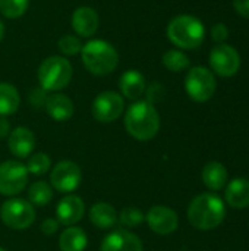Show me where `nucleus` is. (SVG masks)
Segmentation results:
<instances>
[{"mask_svg":"<svg viewBox=\"0 0 249 251\" xmlns=\"http://www.w3.org/2000/svg\"><path fill=\"white\" fill-rule=\"evenodd\" d=\"M226 216L225 201L211 193L197 196L188 207L189 224L200 231H211L222 225Z\"/></svg>","mask_w":249,"mask_h":251,"instance_id":"1","label":"nucleus"},{"mask_svg":"<svg viewBox=\"0 0 249 251\" xmlns=\"http://www.w3.org/2000/svg\"><path fill=\"white\" fill-rule=\"evenodd\" d=\"M125 128L138 141L153 140L160 129V116L154 104L147 100H136L125 113Z\"/></svg>","mask_w":249,"mask_h":251,"instance_id":"2","label":"nucleus"},{"mask_svg":"<svg viewBox=\"0 0 249 251\" xmlns=\"http://www.w3.org/2000/svg\"><path fill=\"white\" fill-rule=\"evenodd\" d=\"M81 59L87 71L97 76L112 74L119 63L116 49L104 40H91L84 44Z\"/></svg>","mask_w":249,"mask_h":251,"instance_id":"3","label":"nucleus"},{"mask_svg":"<svg viewBox=\"0 0 249 251\" xmlns=\"http://www.w3.org/2000/svg\"><path fill=\"white\" fill-rule=\"evenodd\" d=\"M205 37L204 24L192 15H179L167 25V38L179 49L192 50L203 44Z\"/></svg>","mask_w":249,"mask_h":251,"instance_id":"4","label":"nucleus"},{"mask_svg":"<svg viewBox=\"0 0 249 251\" xmlns=\"http://www.w3.org/2000/svg\"><path fill=\"white\" fill-rule=\"evenodd\" d=\"M72 65L66 57L50 56L44 59L38 68L37 76L44 91H60L72 79Z\"/></svg>","mask_w":249,"mask_h":251,"instance_id":"5","label":"nucleus"},{"mask_svg":"<svg viewBox=\"0 0 249 251\" xmlns=\"http://www.w3.org/2000/svg\"><path fill=\"white\" fill-rule=\"evenodd\" d=\"M216 88V76L205 66H194L188 71L185 78V90L194 101H208L214 96Z\"/></svg>","mask_w":249,"mask_h":251,"instance_id":"6","label":"nucleus"},{"mask_svg":"<svg viewBox=\"0 0 249 251\" xmlns=\"http://www.w3.org/2000/svg\"><path fill=\"white\" fill-rule=\"evenodd\" d=\"M1 222L16 231H22L29 228L35 221L34 206L23 199H9L0 207Z\"/></svg>","mask_w":249,"mask_h":251,"instance_id":"7","label":"nucleus"},{"mask_svg":"<svg viewBox=\"0 0 249 251\" xmlns=\"http://www.w3.org/2000/svg\"><path fill=\"white\" fill-rule=\"evenodd\" d=\"M28 169L18 160H6L0 163V194L13 197L22 193L28 184Z\"/></svg>","mask_w":249,"mask_h":251,"instance_id":"8","label":"nucleus"},{"mask_svg":"<svg viewBox=\"0 0 249 251\" xmlns=\"http://www.w3.org/2000/svg\"><path fill=\"white\" fill-rule=\"evenodd\" d=\"M125 110V100L116 91H103L100 93L91 107V113L95 121L101 124H110L120 118Z\"/></svg>","mask_w":249,"mask_h":251,"instance_id":"9","label":"nucleus"},{"mask_svg":"<svg viewBox=\"0 0 249 251\" xmlns=\"http://www.w3.org/2000/svg\"><path fill=\"white\" fill-rule=\"evenodd\" d=\"M210 66L219 76L229 78L239 71L241 56L235 47L225 43L217 44L210 53Z\"/></svg>","mask_w":249,"mask_h":251,"instance_id":"10","label":"nucleus"},{"mask_svg":"<svg viewBox=\"0 0 249 251\" xmlns=\"http://www.w3.org/2000/svg\"><path fill=\"white\" fill-rule=\"evenodd\" d=\"M82 179V172L81 168L70 160H63L59 162L50 174V182L53 188L59 193L68 194L75 191Z\"/></svg>","mask_w":249,"mask_h":251,"instance_id":"11","label":"nucleus"},{"mask_svg":"<svg viewBox=\"0 0 249 251\" xmlns=\"http://www.w3.org/2000/svg\"><path fill=\"white\" fill-rule=\"evenodd\" d=\"M145 219H147L150 229L158 235H169L175 232L179 225L178 213L173 209L167 206H160V204L153 206L148 210Z\"/></svg>","mask_w":249,"mask_h":251,"instance_id":"12","label":"nucleus"},{"mask_svg":"<svg viewBox=\"0 0 249 251\" xmlns=\"http://www.w3.org/2000/svg\"><path fill=\"white\" fill-rule=\"evenodd\" d=\"M100 251H144V246L134 232L114 229L104 237Z\"/></svg>","mask_w":249,"mask_h":251,"instance_id":"13","label":"nucleus"},{"mask_svg":"<svg viewBox=\"0 0 249 251\" xmlns=\"http://www.w3.org/2000/svg\"><path fill=\"white\" fill-rule=\"evenodd\" d=\"M85 213V204L81 197L75 194L65 196L56 207V216L57 222L65 226H73L78 224Z\"/></svg>","mask_w":249,"mask_h":251,"instance_id":"14","label":"nucleus"},{"mask_svg":"<svg viewBox=\"0 0 249 251\" xmlns=\"http://www.w3.org/2000/svg\"><path fill=\"white\" fill-rule=\"evenodd\" d=\"M7 147L9 151L18 159L29 157L35 147V135L31 129L25 126H18L13 131H10Z\"/></svg>","mask_w":249,"mask_h":251,"instance_id":"15","label":"nucleus"},{"mask_svg":"<svg viewBox=\"0 0 249 251\" xmlns=\"http://www.w3.org/2000/svg\"><path fill=\"white\" fill-rule=\"evenodd\" d=\"M98 13L90 6H79L73 10L70 25L73 31L81 37H91L98 29Z\"/></svg>","mask_w":249,"mask_h":251,"instance_id":"16","label":"nucleus"},{"mask_svg":"<svg viewBox=\"0 0 249 251\" xmlns=\"http://www.w3.org/2000/svg\"><path fill=\"white\" fill-rule=\"evenodd\" d=\"M44 106H45V112L48 113V116L57 122L70 119L75 112L73 101L62 93H53L47 96Z\"/></svg>","mask_w":249,"mask_h":251,"instance_id":"17","label":"nucleus"},{"mask_svg":"<svg viewBox=\"0 0 249 251\" xmlns=\"http://www.w3.org/2000/svg\"><path fill=\"white\" fill-rule=\"evenodd\" d=\"M119 88H120L123 97L136 101L145 93V88H147L145 78L139 71L129 69L122 74L120 81H119Z\"/></svg>","mask_w":249,"mask_h":251,"instance_id":"18","label":"nucleus"},{"mask_svg":"<svg viewBox=\"0 0 249 251\" xmlns=\"http://www.w3.org/2000/svg\"><path fill=\"white\" fill-rule=\"evenodd\" d=\"M226 203L233 209L249 207V179L235 178L226 188Z\"/></svg>","mask_w":249,"mask_h":251,"instance_id":"19","label":"nucleus"},{"mask_svg":"<svg viewBox=\"0 0 249 251\" xmlns=\"http://www.w3.org/2000/svg\"><path fill=\"white\" fill-rule=\"evenodd\" d=\"M117 219H119V216H117L116 209L109 203H103V201L95 203L90 210L91 224L103 231L112 229L117 224Z\"/></svg>","mask_w":249,"mask_h":251,"instance_id":"20","label":"nucleus"},{"mask_svg":"<svg viewBox=\"0 0 249 251\" xmlns=\"http://www.w3.org/2000/svg\"><path fill=\"white\" fill-rule=\"evenodd\" d=\"M227 178H229L227 169L225 168V165L219 162H210L203 169V182L207 188L213 191L222 190L226 185Z\"/></svg>","mask_w":249,"mask_h":251,"instance_id":"21","label":"nucleus"},{"mask_svg":"<svg viewBox=\"0 0 249 251\" xmlns=\"http://www.w3.org/2000/svg\"><path fill=\"white\" fill-rule=\"evenodd\" d=\"M87 234L78 226L66 228L59 238V247L62 251H84L87 249Z\"/></svg>","mask_w":249,"mask_h":251,"instance_id":"22","label":"nucleus"},{"mask_svg":"<svg viewBox=\"0 0 249 251\" xmlns=\"http://www.w3.org/2000/svg\"><path fill=\"white\" fill-rule=\"evenodd\" d=\"M21 104V96L9 82H0V116L13 115Z\"/></svg>","mask_w":249,"mask_h":251,"instance_id":"23","label":"nucleus"},{"mask_svg":"<svg viewBox=\"0 0 249 251\" xmlns=\"http://www.w3.org/2000/svg\"><path fill=\"white\" fill-rule=\"evenodd\" d=\"M28 199L32 206L43 207L48 204L53 199V188L45 181H35L28 188Z\"/></svg>","mask_w":249,"mask_h":251,"instance_id":"24","label":"nucleus"},{"mask_svg":"<svg viewBox=\"0 0 249 251\" xmlns=\"http://www.w3.org/2000/svg\"><path fill=\"white\" fill-rule=\"evenodd\" d=\"M163 65L172 72H181L189 68V57L181 50H169L163 54Z\"/></svg>","mask_w":249,"mask_h":251,"instance_id":"25","label":"nucleus"},{"mask_svg":"<svg viewBox=\"0 0 249 251\" xmlns=\"http://www.w3.org/2000/svg\"><path fill=\"white\" fill-rule=\"evenodd\" d=\"M51 168V160H50V156L43 153V151H38V153H34L28 157V163H26V169L29 174L32 175H44L48 172V169Z\"/></svg>","mask_w":249,"mask_h":251,"instance_id":"26","label":"nucleus"},{"mask_svg":"<svg viewBox=\"0 0 249 251\" xmlns=\"http://www.w3.org/2000/svg\"><path fill=\"white\" fill-rule=\"evenodd\" d=\"M29 0H0V13L9 19L22 16L28 9Z\"/></svg>","mask_w":249,"mask_h":251,"instance_id":"27","label":"nucleus"},{"mask_svg":"<svg viewBox=\"0 0 249 251\" xmlns=\"http://www.w3.org/2000/svg\"><path fill=\"white\" fill-rule=\"evenodd\" d=\"M57 47H59V50L65 56H73V54L81 53L82 43H81V40L76 35H73V34H65L63 37L59 38Z\"/></svg>","mask_w":249,"mask_h":251,"instance_id":"28","label":"nucleus"},{"mask_svg":"<svg viewBox=\"0 0 249 251\" xmlns=\"http://www.w3.org/2000/svg\"><path fill=\"white\" fill-rule=\"evenodd\" d=\"M145 219L144 213L136 207H125L120 212L119 221L125 228H135Z\"/></svg>","mask_w":249,"mask_h":251,"instance_id":"29","label":"nucleus"},{"mask_svg":"<svg viewBox=\"0 0 249 251\" xmlns=\"http://www.w3.org/2000/svg\"><path fill=\"white\" fill-rule=\"evenodd\" d=\"M227 37H229V28H227L225 24L219 22V24H216V25L211 28V38H213L217 44H223V43L226 41Z\"/></svg>","mask_w":249,"mask_h":251,"instance_id":"30","label":"nucleus"},{"mask_svg":"<svg viewBox=\"0 0 249 251\" xmlns=\"http://www.w3.org/2000/svg\"><path fill=\"white\" fill-rule=\"evenodd\" d=\"M45 100H47V96H45V91L41 88V90H32L31 96H29V101L31 104L40 107L43 104H45Z\"/></svg>","mask_w":249,"mask_h":251,"instance_id":"31","label":"nucleus"},{"mask_svg":"<svg viewBox=\"0 0 249 251\" xmlns=\"http://www.w3.org/2000/svg\"><path fill=\"white\" fill-rule=\"evenodd\" d=\"M233 7L239 16L249 19V0H233Z\"/></svg>","mask_w":249,"mask_h":251,"instance_id":"32","label":"nucleus"},{"mask_svg":"<svg viewBox=\"0 0 249 251\" xmlns=\"http://www.w3.org/2000/svg\"><path fill=\"white\" fill-rule=\"evenodd\" d=\"M161 85L158 84H153L148 90H147V101H150L151 104H154L156 101H158L163 96V88L160 91H157Z\"/></svg>","mask_w":249,"mask_h":251,"instance_id":"33","label":"nucleus"},{"mask_svg":"<svg viewBox=\"0 0 249 251\" xmlns=\"http://www.w3.org/2000/svg\"><path fill=\"white\" fill-rule=\"evenodd\" d=\"M57 228H59V222H57V219H51V218H48V219H45V221L41 224V232H43V234H45V235H53V234L57 231Z\"/></svg>","mask_w":249,"mask_h":251,"instance_id":"34","label":"nucleus"},{"mask_svg":"<svg viewBox=\"0 0 249 251\" xmlns=\"http://www.w3.org/2000/svg\"><path fill=\"white\" fill-rule=\"evenodd\" d=\"M10 134V124L6 116H0V138H6Z\"/></svg>","mask_w":249,"mask_h":251,"instance_id":"35","label":"nucleus"},{"mask_svg":"<svg viewBox=\"0 0 249 251\" xmlns=\"http://www.w3.org/2000/svg\"><path fill=\"white\" fill-rule=\"evenodd\" d=\"M3 35H4V25H3V22L0 21V41H1Z\"/></svg>","mask_w":249,"mask_h":251,"instance_id":"36","label":"nucleus"},{"mask_svg":"<svg viewBox=\"0 0 249 251\" xmlns=\"http://www.w3.org/2000/svg\"><path fill=\"white\" fill-rule=\"evenodd\" d=\"M0 251H6V250H4V249H3V247H0Z\"/></svg>","mask_w":249,"mask_h":251,"instance_id":"37","label":"nucleus"}]
</instances>
